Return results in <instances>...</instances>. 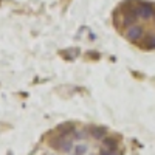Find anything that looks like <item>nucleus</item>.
I'll use <instances>...</instances> for the list:
<instances>
[{
  "label": "nucleus",
  "instance_id": "nucleus-1",
  "mask_svg": "<svg viewBox=\"0 0 155 155\" xmlns=\"http://www.w3.org/2000/svg\"><path fill=\"white\" fill-rule=\"evenodd\" d=\"M137 11H138V16L143 19H149L153 16V6L150 3H138Z\"/></svg>",
  "mask_w": 155,
  "mask_h": 155
},
{
  "label": "nucleus",
  "instance_id": "nucleus-2",
  "mask_svg": "<svg viewBox=\"0 0 155 155\" xmlns=\"http://www.w3.org/2000/svg\"><path fill=\"white\" fill-rule=\"evenodd\" d=\"M141 36H143V28L138 27V25H132V27L127 30V39H129L130 42L140 41Z\"/></svg>",
  "mask_w": 155,
  "mask_h": 155
},
{
  "label": "nucleus",
  "instance_id": "nucleus-3",
  "mask_svg": "<svg viewBox=\"0 0 155 155\" xmlns=\"http://www.w3.org/2000/svg\"><path fill=\"white\" fill-rule=\"evenodd\" d=\"M92 135H93V138H96V140L106 138V129H104V127H95L93 130H92Z\"/></svg>",
  "mask_w": 155,
  "mask_h": 155
},
{
  "label": "nucleus",
  "instance_id": "nucleus-4",
  "mask_svg": "<svg viewBox=\"0 0 155 155\" xmlns=\"http://www.w3.org/2000/svg\"><path fill=\"white\" fill-rule=\"evenodd\" d=\"M102 144L109 149H116V144H118V141L115 138H102Z\"/></svg>",
  "mask_w": 155,
  "mask_h": 155
},
{
  "label": "nucleus",
  "instance_id": "nucleus-5",
  "mask_svg": "<svg viewBox=\"0 0 155 155\" xmlns=\"http://www.w3.org/2000/svg\"><path fill=\"white\" fill-rule=\"evenodd\" d=\"M59 130H61V135H68L71 130H73V126L71 124H62V126H59Z\"/></svg>",
  "mask_w": 155,
  "mask_h": 155
},
{
  "label": "nucleus",
  "instance_id": "nucleus-6",
  "mask_svg": "<svg viewBox=\"0 0 155 155\" xmlns=\"http://www.w3.org/2000/svg\"><path fill=\"white\" fill-rule=\"evenodd\" d=\"M71 149H73V143H71V141H70V140H64L61 150H62V152H70Z\"/></svg>",
  "mask_w": 155,
  "mask_h": 155
},
{
  "label": "nucleus",
  "instance_id": "nucleus-7",
  "mask_svg": "<svg viewBox=\"0 0 155 155\" xmlns=\"http://www.w3.org/2000/svg\"><path fill=\"white\" fill-rule=\"evenodd\" d=\"M76 155H84L87 150H88V146L87 144H79V146H76Z\"/></svg>",
  "mask_w": 155,
  "mask_h": 155
},
{
  "label": "nucleus",
  "instance_id": "nucleus-8",
  "mask_svg": "<svg viewBox=\"0 0 155 155\" xmlns=\"http://www.w3.org/2000/svg\"><path fill=\"white\" fill-rule=\"evenodd\" d=\"M76 138H78V140H85V138H87V134H85V130L76 132Z\"/></svg>",
  "mask_w": 155,
  "mask_h": 155
}]
</instances>
